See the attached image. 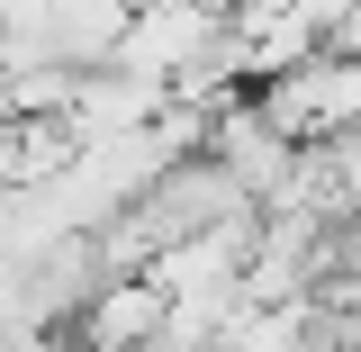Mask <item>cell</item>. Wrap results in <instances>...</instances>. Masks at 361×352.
<instances>
[{"instance_id":"obj_1","label":"cell","mask_w":361,"mask_h":352,"mask_svg":"<svg viewBox=\"0 0 361 352\" xmlns=\"http://www.w3.org/2000/svg\"><path fill=\"white\" fill-rule=\"evenodd\" d=\"M163 289L135 271V280H99L90 289V308H82V344L90 352H145V344H163Z\"/></svg>"}]
</instances>
